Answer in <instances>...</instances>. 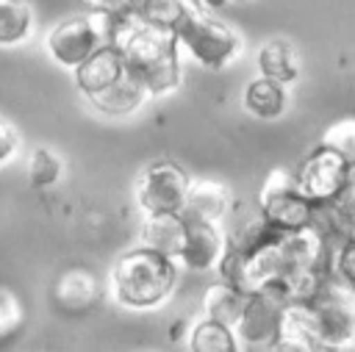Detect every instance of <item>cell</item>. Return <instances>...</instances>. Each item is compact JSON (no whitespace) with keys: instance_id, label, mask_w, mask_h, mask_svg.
<instances>
[{"instance_id":"obj_1","label":"cell","mask_w":355,"mask_h":352,"mask_svg":"<svg viewBox=\"0 0 355 352\" xmlns=\"http://www.w3.org/2000/svg\"><path fill=\"white\" fill-rule=\"evenodd\" d=\"M114 44L119 47L128 72L150 91V97L169 94L180 86V47L175 30L128 17L119 22Z\"/></svg>"},{"instance_id":"obj_2","label":"cell","mask_w":355,"mask_h":352,"mask_svg":"<svg viewBox=\"0 0 355 352\" xmlns=\"http://www.w3.org/2000/svg\"><path fill=\"white\" fill-rule=\"evenodd\" d=\"M178 283V263L155 249L133 247L122 252L108 274L114 299L130 310H153L164 305Z\"/></svg>"},{"instance_id":"obj_3","label":"cell","mask_w":355,"mask_h":352,"mask_svg":"<svg viewBox=\"0 0 355 352\" xmlns=\"http://www.w3.org/2000/svg\"><path fill=\"white\" fill-rule=\"evenodd\" d=\"M178 47L189 53L194 64L211 72L227 69L241 53V36L236 28L214 17V11L194 8L175 30Z\"/></svg>"},{"instance_id":"obj_4","label":"cell","mask_w":355,"mask_h":352,"mask_svg":"<svg viewBox=\"0 0 355 352\" xmlns=\"http://www.w3.org/2000/svg\"><path fill=\"white\" fill-rule=\"evenodd\" d=\"M119 22L122 19H114V17L97 14V11L67 17L55 28H50V33L44 39V50H47L50 61H55L58 67L75 69L94 50H100L103 44L114 42Z\"/></svg>"},{"instance_id":"obj_5","label":"cell","mask_w":355,"mask_h":352,"mask_svg":"<svg viewBox=\"0 0 355 352\" xmlns=\"http://www.w3.org/2000/svg\"><path fill=\"white\" fill-rule=\"evenodd\" d=\"M322 349H355V285L327 272L308 299Z\"/></svg>"},{"instance_id":"obj_6","label":"cell","mask_w":355,"mask_h":352,"mask_svg":"<svg viewBox=\"0 0 355 352\" xmlns=\"http://www.w3.org/2000/svg\"><path fill=\"white\" fill-rule=\"evenodd\" d=\"M255 208L258 213L275 227V230H297L302 225H311L316 219V202H311L300 183H297V175L277 166V169H269L258 194H255Z\"/></svg>"},{"instance_id":"obj_7","label":"cell","mask_w":355,"mask_h":352,"mask_svg":"<svg viewBox=\"0 0 355 352\" xmlns=\"http://www.w3.org/2000/svg\"><path fill=\"white\" fill-rule=\"evenodd\" d=\"M283 305H286V299L280 297L277 288L247 294L236 322L230 324V330L239 341V349H272L277 330H280Z\"/></svg>"},{"instance_id":"obj_8","label":"cell","mask_w":355,"mask_h":352,"mask_svg":"<svg viewBox=\"0 0 355 352\" xmlns=\"http://www.w3.org/2000/svg\"><path fill=\"white\" fill-rule=\"evenodd\" d=\"M347 169H349V164L336 150H330L324 144H316L302 158V164L294 175H297V183H300L302 194L311 202L324 205L347 186Z\"/></svg>"},{"instance_id":"obj_9","label":"cell","mask_w":355,"mask_h":352,"mask_svg":"<svg viewBox=\"0 0 355 352\" xmlns=\"http://www.w3.org/2000/svg\"><path fill=\"white\" fill-rule=\"evenodd\" d=\"M189 175L172 164V161H155L150 164L136 188V202L141 213H158V211H180L186 191H189Z\"/></svg>"},{"instance_id":"obj_10","label":"cell","mask_w":355,"mask_h":352,"mask_svg":"<svg viewBox=\"0 0 355 352\" xmlns=\"http://www.w3.org/2000/svg\"><path fill=\"white\" fill-rule=\"evenodd\" d=\"M227 247V233L222 222H202V219H186V238L175 258L178 269H189L194 274L211 272L219 266V258Z\"/></svg>"},{"instance_id":"obj_11","label":"cell","mask_w":355,"mask_h":352,"mask_svg":"<svg viewBox=\"0 0 355 352\" xmlns=\"http://www.w3.org/2000/svg\"><path fill=\"white\" fill-rule=\"evenodd\" d=\"M233 211V191L222 180L211 177H194L189 180V191L183 200L180 213L186 219H202V222H222Z\"/></svg>"},{"instance_id":"obj_12","label":"cell","mask_w":355,"mask_h":352,"mask_svg":"<svg viewBox=\"0 0 355 352\" xmlns=\"http://www.w3.org/2000/svg\"><path fill=\"white\" fill-rule=\"evenodd\" d=\"M277 352H319V333L313 322V310L308 302H286L280 316V330L272 344Z\"/></svg>"},{"instance_id":"obj_13","label":"cell","mask_w":355,"mask_h":352,"mask_svg":"<svg viewBox=\"0 0 355 352\" xmlns=\"http://www.w3.org/2000/svg\"><path fill=\"white\" fill-rule=\"evenodd\" d=\"M72 72H75V86H78V91H80L83 97H89V94L105 89V86H111L114 80H119V78L128 72V67H125V61H122L119 47L111 42V44H103L100 50H94V53H92L83 64H78Z\"/></svg>"},{"instance_id":"obj_14","label":"cell","mask_w":355,"mask_h":352,"mask_svg":"<svg viewBox=\"0 0 355 352\" xmlns=\"http://www.w3.org/2000/svg\"><path fill=\"white\" fill-rule=\"evenodd\" d=\"M186 238V216L180 211H158L144 213L139 227V244L147 249H155L166 258H178Z\"/></svg>"},{"instance_id":"obj_15","label":"cell","mask_w":355,"mask_h":352,"mask_svg":"<svg viewBox=\"0 0 355 352\" xmlns=\"http://www.w3.org/2000/svg\"><path fill=\"white\" fill-rule=\"evenodd\" d=\"M83 100H86L97 114L119 119V116L136 114V111L150 100V91H147L130 72H125L119 80H114L111 86H105V89H100V91H94V94L83 97Z\"/></svg>"},{"instance_id":"obj_16","label":"cell","mask_w":355,"mask_h":352,"mask_svg":"<svg viewBox=\"0 0 355 352\" xmlns=\"http://www.w3.org/2000/svg\"><path fill=\"white\" fill-rule=\"evenodd\" d=\"M241 105L255 119H277V116H283V111L288 105L286 83H277L266 75L252 78L241 91Z\"/></svg>"},{"instance_id":"obj_17","label":"cell","mask_w":355,"mask_h":352,"mask_svg":"<svg viewBox=\"0 0 355 352\" xmlns=\"http://www.w3.org/2000/svg\"><path fill=\"white\" fill-rule=\"evenodd\" d=\"M258 69L261 75L277 80V83H294L300 78V58H297V50L286 42V39H269L258 47Z\"/></svg>"},{"instance_id":"obj_18","label":"cell","mask_w":355,"mask_h":352,"mask_svg":"<svg viewBox=\"0 0 355 352\" xmlns=\"http://www.w3.org/2000/svg\"><path fill=\"white\" fill-rule=\"evenodd\" d=\"M244 297L247 294L241 288H236L233 283H227V280L219 277L202 294V316L216 319V322H225V324H233L236 316H239V310H241V305H244Z\"/></svg>"},{"instance_id":"obj_19","label":"cell","mask_w":355,"mask_h":352,"mask_svg":"<svg viewBox=\"0 0 355 352\" xmlns=\"http://www.w3.org/2000/svg\"><path fill=\"white\" fill-rule=\"evenodd\" d=\"M97 297V285H94V277L86 272V269H69L58 277L55 283V299L61 308L67 310H86Z\"/></svg>"},{"instance_id":"obj_20","label":"cell","mask_w":355,"mask_h":352,"mask_svg":"<svg viewBox=\"0 0 355 352\" xmlns=\"http://www.w3.org/2000/svg\"><path fill=\"white\" fill-rule=\"evenodd\" d=\"M197 8L194 0H139L133 17L139 22L155 25V28H166V30H178V25Z\"/></svg>"},{"instance_id":"obj_21","label":"cell","mask_w":355,"mask_h":352,"mask_svg":"<svg viewBox=\"0 0 355 352\" xmlns=\"http://www.w3.org/2000/svg\"><path fill=\"white\" fill-rule=\"evenodd\" d=\"M189 349H194V352H236L239 341H236L230 324L202 316L189 330Z\"/></svg>"},{"instance_id":"obj_22","label":"cell","mask_w":355,"mask_h":352,"mask_svg":"<svg viewBox=\"0 0 355 352\" xmlns=\"http://www.w3.org/2000/svg\"><path fill=\"white\" fill-rule=\"evenodd\" d=\"M33 30V8L28 0H0V44H22Z\"/></svg>"},{"instance_id":"obj_23","label":"cell","mask_w":355,"mask_h":352,"mask_svg":"<svg viewBox=\"0 0 355 352\" xmlns=\"http://www.w3.org/2000/svg\"><path fill=\"white\" fill-rule=\"evenodd\" d=\"M58 177H61V158L47 147H36L28 158V180L36 188H47L55 186Z\"/></svg>"},{"instance_id":"obj_24","label":"cell","mask_w":355,"mask_h":352,"mask_svg":"<svg viewBox=\"0 0 355 352\" xmlns=\"http://www.w3.org/2000/svg\"><path fill=\"white\" fill-rule=\"evenodd\" d=\"M319 144L336 150L347 164H352L355 161V119H338V122L327 125Z\"/></svg>"},{"instance_id":"obj_25","label":"cell","mask_w":355,"mask_h":352,"mask_svg":"<svg viewBox=\"0 0 355 352\" xmlns=\"http://www.w3.org/2000/svg\"><path fill=\"white\" fill-rule=\"evenodd\" d=\"M330 272L355 285V236L338 241L330 255Z\"/></svg>"},{"instance_id":"obj_26","label":"cell","mask_w":355,"mask_h":352,"mask_svg":"<svg viewBox=\"0 0 355 352\" xmlns=\"http://www.w3.org/2000/svg\"><path fill=\"white\" fill-rule=\"evenodd\" d=\"M19 324H22V305H19V299L11 291L0 288V338L14 335Z\"/></svg>"},{"instance_id":"obj_27","label":"cell","mask_w":355,"mask_h":352,"mask_svg":"<svg viewBox=\"0 0 355 352\" xmlns=\"http://www.w3.org/2000/svg\"><path fill=\"white\" fill-rule=\"evenodd\" d=\"M86 6V11H97V14H108L114 19H128L136 11L139 0H80Z\"/></svg>"},{"instance_id":"obj_28","label":"cell","mask_w":355,"mask_h":352,"mask_svg":"<svg viewBox=\"0 0 355 352\" xmlns=\"http://www.w3.org/2000/svg\"><path fill=\"white\" fill-rule=\"evenodd\" d=\"M17 150H19V130L11 119L0 116V166L6 161H11L17 155Z\"/></svg>"},{"instance_id":"obj_29","label":"cell","mask_w":355,"mask_h":352,"mask_svg":"<svg viewBox=\"0 0 355 352\" xmlns=\"http://www.w3.org/2000/svg\"><path fill=\"white\" fill-rule=\"evenodd\" d=\"M347 180H349V183H355V161H352V164H349V169H347Z\"/></svg>"},{"instance_id":"obj_30","label":"cell","mask_w":355,"mask_h":352,"mask_svg":"<svg viewBox=\"0 0 355 352\" xmlns=\"http://www.w3.org/2000/svg\"><path fill=\"white\" fill-rule=\"evenodd\" d=\"M225 6H230V3H244V0H222Z\"/></svg>"}]
</instances>
